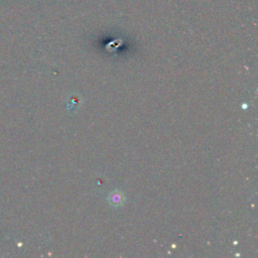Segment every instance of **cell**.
Segmentation results:
<instances>
[{
	"label": "cell",
	"mask_w": 258,
	"mask_h": 258,
	"mask_svg": "<svg viewBox=\"0 0 258 258\" xmlns=\"http://www.w3.org/2000/svg\"><path fill=\"white\" fill-rule=\"evenodd\" d=\"M108 202L113 207H120L124 204L125 197L121 192L114 191V192L110 193V195L108 197Z\"/></svg>",
	"instance_id": "obj_1"
}]
</instances>
